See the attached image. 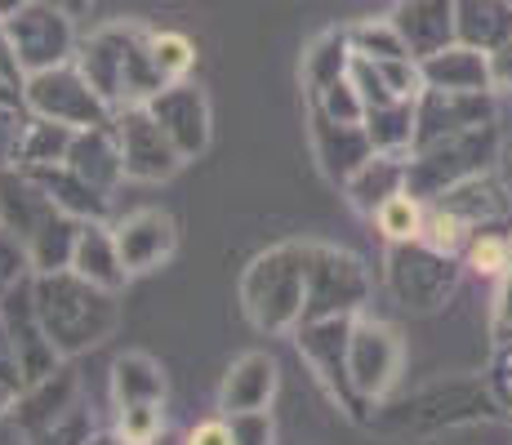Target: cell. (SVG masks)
<instances>
[{
  "label": "cell",
  "mask_w": 512,
  "mask_h": 445,
  "mask_svg": "<svg viewBox=\"0 0 512 445\" xmlns=\"http://www.w3.org/2000/svg\"><path fill=\"white\" fill-rule=\"evenodd\" d=\"M23 63H18V54H14V41H9V27H5V18H0V81H9L14 89H23Z\"/></svg>",
  "instance_id": "bcb514c9"
},
{
  "label": "cell",
  "mask_w": 512,
  "mask_h": 445,
  "mask_svg": "<svg viewBox=\"0 0 512 445\" xmlns=\"http://www.w3.org/2000/svg\"><path fill=\"white\" fill-rule=\"evenodd\" d=\"M107 392H112V410H121V405H165L170 401L165 365L152 352H121L107 370Z\"/></svg>",
  "instance_id": "484cf974"
},
{
  "label": "cell",
  "mask_w": 512,
  "mask_h": 445,
  "mask_svg": "<svg viewBox=\"0 0 512 445\" xmlns=\"http://www.w3.org/2000/svg\"><path fill=\"white\" fill-rule=\"evenodd\" d=\"M508 134H504V116L499 121H481L468 130L441 134L432 143H419L410 152V174H406V192L419 201H437L446 196L455 183L477 174H490L499 165V156L508 152Z\"/></svg>",
  "instance_id": "5b68a950"
},
{
  "label": "cell",
  "mask_w": 512,
  "mask_h": 445,
  "mask_svg": "<svg viewBox=\"0 0 512 445\" xmlns=\"http://www.w3.org/2000/svg\"><path fill=\"white\" fill-rule=\"evenodd\" d=\"M36 308H41V321L63 361L103 348L107 339H116L125 321L121 290H103L72 267L36 272Z\"/></svg>",
  "instance_id": "7a4b0ae2"
},
{
  "label": "cell",
  "mask_w": 512,
  "mask_h": 445,
  "mask_svg": "<svg viewBox=\"0 0 512 445\" xmlns=\"http://www.w3.org/2000/svg\"><path fill=\"white\" fill-rule=\"evenodd\" d=\"M112 232H116V250H121L130 281L161 272L179 254V223H174L170 210H156V205H143V210L112 219Z\"/></svg>",
  "instance_id": "e0dca14e"
},
{
  "label": "cell",
  "mask_w": 512,
  "mask_h": 445,
  "mask_svg": "<svg viewBox=\"0 0 512 445\" xmlns=\"http://www.w3.org/2000/svg\"><path fill=\"white\" fill-rule=\"evenodd\" d=\"M303 103L321 107V112L334 116V121H348V125L366 121V103H361V89L352 85V76H339L334 85H326L321 94H312V98H303Z\"/></svg>",
  "instance_id": "f35d334b"
},
{
  "label": "cell",
  "mask_w": 512,
  "mask_h": 445,
  "mask_svg": "<svg viewBox=\"0 0 512 445\" xmlns=\"http://www.w3.org/2000/svg\"><path fill=\"white\" fill-rule=\"evenodd\" d=\"M481 423H508L486 374H437L401 397L392 392L388 401H379L366 428L383 437H446V432L481 428Z\"/></svg>",
  "instance_id": "6da1fadb"
},
{
  "label": "cell",
  "mask_w": 512,
  "mask_h": 445,
  "mask_svg": "<svg viewBox=\"0 0 512 445\" xmlns=\"http://www.w3.org/2000/svg\"><path fill=\"white\" fill-rule=\"evenodd\" d=\"M112 432L125 445H161L165 405H121V410H112Z\"/></svg>",
  "instance_id": "74e56055"
},
{
  "label": "cell",
  "mask_w": 512,
  "mask_h": 445,
  "mask_svg": "<svg viewBox=\"0 0 512 445\" xmlns=\"http://www.w3.org/2000/svg\"><path fill=\"white\" fill-rule=\"evenodd\" d=\"M348 45H352V54L357 58H401V54H410L406 41L397 36V27L388 23V14L352 23L348 27Z\"/></svg>",
  "instance_id": "8d00e7d4"
},
{
  "label": "cell",
  "mask_w": 512,
  "mask_h": 445,
  "mask_svg": "<svg viewBox=\"0 0 512 445\" xmlns=\"http://www.w3.org/2000/svg\"><path fill=\"white\" fill-rule=\"evenodd\" d=\"M72 272H81L85 281L103 285V290H125L130 285V272L121 263V250H116V232L112 219H90L81 223V236L72 245Z\"/></svg>",
  "instance_id": "d4e9b609"
},
{
  "label": "cell",
  "mask_w": 512,
  "mask_h": 445,
  "mask_svg": "<svg viewBox=\"0 0 512 445\" xmlns=\"http://www.w3.org/2000/svg\"><path fill=\"white\" fill-rule=\"evenodd\" d=\"M23 276H32V259H27V250L18 245V236H9L5 227H0V294L14 290Z\"/></svg>",
  "instance_id": "7bdbcfd3"
},
{
  "label": "cell",
  "mask_w": 512,
  "mask_h": 445,
  "mask_svg": "<svg viewBox=\"0 0 512 445\" xmlns=\"http://www.w3.org/2000/svg\"><path fill=\"white\" fill-rule=\"evenodd\" d=\"M348 67H352L348 27H326V32H317L308 45H303V58H299V85H303V98L321 94V89L334 85L339 76H348Z\"/></svg>",
  "instance_id": "f1b7e54d"
},
{
  "label": "cell",
  "mask_w": 512,
  "mask_h": 445,
  "mask_svg": "<svg viewBox=\"0 0 512 445\" xmlns=\"http://www.w3.org/2000/svg\"><path fill=\"white\" fill-rule=\"evenodd\" d=\"M464 259L432 250L428 241H397L383 250V285L388 299L410 316H437L455 303L464 285Z\"/></svg>",
  "instance_id": "8992f818"
},
{
  "label": "cell",
  "mask_w": 512,
  "mask_h": 445,
  "mask_svg": "<svg viewBox=\"0 0 512 445\" xmlns=\"http://www.w3.org/2000/svg\"><path fill=\"white\" fill-rule=\"evenodd\" d=\"M388 23L406 41L410 58H428L455 45V0H397L388 9Z\"/></svg>",
  "instance_id": "44dd1931"
},
{
  "label": "cell",
  "mask_w": 512,
  "mask_h": 445,
  "mask_svg": "<svg viewBox=\"0 0 512 445\" xmlns=\"http://www.w3.org/2000/svg\"><path fill=\"white\" fill-rule=\"evenodd\" d=\"M23 5H27V0H0V18H9L14 9H23Z\"/></svg>",
  "instance_id": "f5cc1de1"
},
{
  "label": "cell",
  "mask_w": 512,
  "mask_h": 445,
  "mask_svg": "<svg viewBox=\"0 0 512 445\" xmlns=\"http://www.w3.org/2000/svg\"><path fill=\"white\" fill-rule=\"evenodd\" d=\"M490 67H495V89L499 94H512V41L490 54Z\"/></svg>",
  "instance_id": "7dc6e473"
},
{
  "label": "cell",
  "mask_w": 512,
  "mask_h": 445,
  "mask_svg": "<svg viewBox=\"0 0 512 445\" xmlns=\"http://www.w3.org/2000/svg\"><path fill=\"white\" fill-rule=\"evenodd\" d=\"M147 112L161 121V130L174 138V147L187 156V161H201L214 143V107L210 94L187 76V81L165 85L156 98H147Z\"/></svg>",
  "instance_id": "2e32d148"
},
{
  "label": "cell",
  "mask_w": 512,
  "mask_h": 445,
  "mask_svg": "<svg viewBox=\"0 0 512 445\" xmlns=\"http://www.w3.org/2000/svg\"><path fill=\"white\" fill-rule=\"evenodd\" d=\"M147 49H152V63H156V72L165 76V85L192 76L196 45L187 32H179V27H152V32H147Z\"/></svg>",
  "instance_id": "d6a6232c"
},
{
  "label": "cell",
  "mask_w": 512,
  "mask_h": 445,
  "mask_svg": "<svg viewBox=\"0 0 512 445\" xmlns=\"http://www.w3.org/2000/svg\"><path fill=\"white\" fill-rule=\"evenodd\" d=\"M419 67H423V89H455V94H486V89H495L490 54H481V49H472L464 41L419 58Z\"/></svg>",
  "instance_id": "7402d4cb"
},
{
  "label": "cell",
  "mask_w": 512,
  "mask_h": 445,
  "mask_svg": "<svg viewBox=\"0 0 512 445\" xmlns=\"http://www.w3.org/2000/svg\"><path fill=\"white\" fill-rule=\"evenodd\" d=\"M67 170L81 174L90 187H98L103 196H116V187L125 183V161H121V143H116L112 125H94V130H76L72 147H67Z\"/></svg>",
  "instance_id": "603a6c76"
},
{
  "label": "cell",
  "mask_w": 512,
  "mask_h": 445,
  "mask_svg": "<svg viewBox=\"0 0 512 445\" xmlns=\"http://www.w3.org/2000/svg\"><path fill=\"white\" fill-rule=\"evenodd\" d=\"M183 445H236V441H232L228 414H210V419L192 423V428L183 432Z\"/></svg>",
  "instance_id": "f6af8a7d"
},
{
  "label": "cell",
  "mask_w": 512,
  "mask_h": 445,
  "mask_svg": "<svg viewBox=\"0 0 512 445\" xmlns=\"http://www.w3.org/2000/svg\"><path fill=\"white\" fill-rule=\"evenodd\" d=\"M415 103L419 98H392V103L366 107V134L374 143V152H415Z\"/></svg>",
  "instance_id": "1f68e13d"
},
{
  "label": "cell",
  "mask_w": 512,
  "mask_h": 445,
  "mask_svg": "<svg viewBox=\"0 0 512 445\" xmlns=\"http://www.w3.org/2000/svg\"><path fill=\"white\" fill-rule=\"evenodd\" d=\"M72 138H76L72 125H58V121H45V116L27 112L23 134H18V147H14V165L18 170H45V165L67 161Z\"/></svg>",
  "instance_id": "4dcf8cb0"
},
{
  "label": "cell",
  "mask_w": 512,
  "mask_h": 445,
  "mask_svg": "<svg viewBox=\"0 0 512 445\" xmlns=\"http://www.w3.org/2000/svg\"><path fill=\"white\" fill-rule=\"evenodd\" d=\"M455 41L495 54L512 41V0H455Z\"/></svg>",
  "instance_id": "83f0119b"
},
{
  "label": "cell",
  "mask_w": 512,
  "mask_h": 445,
  "mask_svg": "<svg viewBox=\"0 0 512 445\" xmlns=\"http://www.w3.org/2000/svg\"><path fill=\"white\" fill-rule=\"evenodd\" d=\"M423 210H428V201H419V196H410V192H397L392 201H383L379 210L370 214V223H374V232L383 236V245L419 241V232H423Z\"/></svg>",
  "instance_id": "836d02e7"
},
{
  "label": "cell",
  "mask_w": 512,
  "mask_h": 445,
  "mask_svg": "<svg viewBox=\"0 0 512 445\" xmlns=\"http://www.w3.org/2000/svg\"><path fill=\"white\" fill-rule=\"evenodd\" d=\"M348 370H352V388H357L366 410L388 401L401 388V374H406V339H401L397 325L379 321L370 312L352 316Z\"/></svg>",
  "instance_id": "8fae6325"
},
{
  "label": "cell",
  "mask_w": 512,
  "mask_h": 445,
  "mask_svg": "<svg viewBox=\"0 0 512 445\" xmlns=\"http://www.w3.org/2000/svg\"><path fill=\"white\" fill-rule=\"evenodd\" d=\"M41 5H54V9H63L67 18H85L94 9V0H41Z\"/></svg>",
  "instance_id": "681fc988"
},
{
  "label": "cell",
  "mask_w": 512,
  "mask_h": 445,
  "mask_svg": "<svg viewBox=\"0 0 512 445\" xmlns=\"http://www.w3.org/2000/svg\"><path fill=\"white\" fill-rule=\"evenodd\" d=\"M36 174V183L45 187L49 196H54L58 210H67L72 219L90 223V219H112V196H103L98 187H90L81 174H72L63 161L58 165H45V170H27Z\"/></svg>",
  "instance_id": "f546056e"
},
{
  "label": "cell",
  "mask_w": 512,
  "mask_h": 445,
  "mask_svg": "<svg viewBox=\"0 0 512 445\" xmlns=\"http://www.w3.org/2000/svg\"><path fill=\"white\" fill-rule=\"evenodd\" d=\"M303 121H308V143H312V161L326 183L343 187L361 165L374 156V143L366 134V125H348V121H334L321 107L303 103Z\"/></svg>",
  "instance_id": "ac0fdd59"
},
{
  "label": "cell",
  "mask_w": 512,
  "mask_h": 445,
  "mask_svg": "<svg viewBox=\"0 0 512 445\" xmlns=\"http://www.w3.org/2000/svg\"><path fill=\"white\" fill-rule=\"evenodd\" d=\"M228 423H232V441L236 445H277V423H272V410L228 414Z\"/></svg>",
  "instance_id": "ab89813d"
},
{
  "label": "cell",
  "mask_w": 512,
  "mask_h": 445,
  "mask_svg": "<svg viewBox=\"0 0 512 445\" xmlns=\"http://www.w3.org/2000/svg\"><path fill=\"white\" fill-rule=\"evenodd\" d=\"M23 107L45 121L72 125V130H94V125H112V103L85 81V72L76 63H58L45 72L23 76Z\"/></svg>",
  "instance_id": "30bf717a"
},
{
  "label": "cell",
  "mask_w": 512,
  "mask_h": 445,
  "mask_svg": "<svg viewBox=\"0 0 512 445\" xmlns=\"http://www.w3.org/2000/svg\"><path fill=\"white\" fill-rule=\"evenodd\" d=\"M0 321H5V334H9V348H14L23 388H36V383H45L49 374H58L67 365L63 356H58L54 339H49L41 308H36V272L23 276L14 290L0 294Z\"/></svg>",
  "instance_id": "7c38bea8"
},
{
  "label": "cell",
  "mask_w": 512,
  "mask_h": 445,
  "mask_svg": "<svg viewBox=\"0 0 512 445\" xmlns=\"http://www.w3.org/2000/svg\"><path fill=\"white\" fill-rule=\"evenodd\" d=\"M241 316L268 339L294 334L308 308V241H277L241 267L236 281Z\"/></svg>",
  "instance_id": "3957f363"
},
{
  "label": "cell",
  "mask_w": 512,
  "mask_h": 445,
  "mask_svg": "<svg viewBox=\"0 0 512 445\" xmlns=\"http://www.w3.org/2000/svg\"><path fill=\"white\" fill-rule=\"evenodd\" d=\"M486 383H490V392H495L499 410H504L512 423V343H495L490 365H486Z\"/></svg>",
  "instance_id": "60d3db41"
},
{
  "label": "cell",
  "mask_w": 512,
  "mask_h": 445,
  "mask_svg": "<svg viewBox=\"0 0 512 445\" xmlns=\"http://www.w3.org/2000/svg\"><path fill=\"white\" fill-rule=\"evenodd\" d=\"M23 121H27L23 103H0V170L14 165V147H18V134H23Z\"/></svg>",
  "instance_id": "ee69618b"
},
{
  "label": "cell",
  "mask_w": 512,
  "mask_h": 445,
  "mask_svg": "<svg viewBox=\"0 0 512 445\" xmlns=\"http://www.w3.org/2000/svg\"><path fill=\"white\" fill-rule=\"evenodd\" d=\"M504 116V94L486 89V94H455V89H423L415 103V147L432 143L441 134L468 130L481 121H499Z\"/></svg>",
  "instance_id": "d6986e66"
},
{
  "label": "cell",
  "mask_w": 512,
  "mask_h": 445,
  "mask_svg": "<svg viewBox=\"0 0 512 445\" xmlns=\"http://www.w3.org/2000/svg\"><path fill=\"white\" fill-rule=\"evenodd\" d=\"M112 130H116V143H121L125 183H170L187 165V156L174 147V138L161 130V121L143 103L116 107Z\"/></svg>",
  "instance_id": "4fadbf2b"
},
{
  "label": "cell",
  "mask_w": 512,
  "mask_h": 445,
  "mask_svg": "<svg viewBox=\"0 0 512 445\" xmlns=\"http://www.w3.org/2000/svg\"><path fill=\"white\" fill-rule=\"evenodd\" d=\"M508 259H512V227H481V232H472V241L464 250V267L472 276L499 281Z\"/></svg>",
  "instance_id": "e575fe53"
},
{
  "label": "cell",
  "mask_w": 512,
  "mask_h": 445,
  "mask_svg": "<svg viewBox=\"0 0 512 445\" xmlns=\"http://www.w3.org/2000/svg\"><path fill=\"white\" fill-rule=\"evenodd\" d=\"M143 32H147V23H139V18H112V23L94 27V32L76 45L72 63L81 67L85 81L112 103V112L125 107V67H130V54Z\"/></svg>",
  "instance_id": "9a60e30c"
},
{
  "label": "cell",
  "mask_w": 512,
  "mask_h": 445,
  "mask_svg": "<svg viewBox=\"0 0 512 445\" xmlns=\"http://www.w3.org/2000/svg\"><path fill=\"white\" fill-rule=\"evenodd\" d=\"M437 201L446 205V210H455L472 232H481V227H512V196L495 170L464 178V183H455L446 196H437Z\"/></svg>",
  "instance_id": "cb8c5ba5"
},
{
  "label": "cell",
  "mask_w": 512,
  "mask_h": 445,
  "mask_svg": "<svg viewBox=\"0 0 512 445\" xmlns=\"http://www.w3.org/2000/svg\"><path fill=\"white\" fill-rule=\"evenodd\" d=\"M406 174H410V156H401V152H374L370 161L339 187V192H343V201H348L352 210L361 214V219H370V214L379 210L383 201H392L397 192H406Z\"/></svg>",
  "instance_id": "4316f807"
},
{
  "label": "cell",
  "mask_w": 512,
  "mask_h": 445,
  "mask_svg": "<svg viewBox=\"0 0 512 445\" xmlns=\"http://www.w3.org/2000/svg\"><path fill=\"white\" fill-rule=\"evenodd\" d=\"M419 241H428L432 250H446V254H459V259H464V250H468V241H472V227L459 219L455 210H446L441 201H428V210H423Z\"/></svg>",
  "instance_id": "d590c367"
},
{
  "label": "cell",
  "mask_w": 512,
  "mask_h": 445,
  "mask_svg": "<svg viewBox=\"0 0 512 445\" xmlns=\"http://www.w3.org/2000/svg\"><path fill=\"white\" fill-rule=\"evenodd\" d=\"M0 383H14V388H23V379H18L14 348H9V334H5V321H0Z\"/></svg>",
  "instance_id": "c3c4849f"
},
{
  "label": "cell",
  "mask_w": 512,
  "mask_h": 445,
  "mask_svg": "<svg viewBox=\"0 0 512 445\" xmlns=\"http://www.w3.org/2000/svg\"><path fill=\"white\" fill-rule=\"evenodd\" d=\"M9 41H14V54L23 63V72H45V67L72 63L76 58V18H67L63 9L41 5V0H27L23 9L5 18Z\"/></svg>",
  "instance_id": "5bb4252c"
},
{
  "label": "cell",
  "mask_w": 512,
  "mask_h": 445,
  "mask_svg": "<svg viewBox=\"0 0 512 445\" xmlns=\"http://www.w3.org/2000/svg\"><path fill=\"white\" fill-rule=\"evenodd\" d=\"M290 339H294V352H299V361L308 365V374L317 379V388L326 392V401L348 423H361V428H366L370 410L361 405L357 388H352V370H348L352 316H321V321H299Z\"/></svg>",
  "instance_id": "ba28073f"
},
{
  "label": "cell",
  "mask_w": 512,
  "mask_h": 445,
  "mask_svg": "<svg viewBox=\"0 0 512 445\" xmlns=\"http://www.w3.org/2000/svg\"><path fill=\"white\" fill-rule=\"evenodd\" d=\"M14 419L23 445H90V437L98 432L85 383L72 365H63L36 388H23Z\"/></svg>",
  "instance_id": "52a82bcc"
},
{
  "label": "cell",
  "mask_w": 512,
  "mask_h": 445,
  "mask_svg": "<svg viewBox=\"0 0 512 445\" xmlns=\"http://www.w3.org/2000/svg\"><path fill=\"white\" fill-rule=\"evenodd\" d=\"M0 103H23V94H18L9 81H0Z\"/></svg>",
  "instance_id": "816d5d0a"
},
{
  "label": "cell",
  "mask_w": 512,
  "mask_h": 445,
  "mask_svg": "<svg viewBox=\"0 0 512 445\" xmlns=\"http://www.w3.org/2000/svg\"><path fill=\"white\" fill-rule=\"evenodd\" d=\"M374 299L370 267L361 254L330 241H308V308L303 321L321 316H361Z\"/></svg>",
  "instance_id": "9c48e42d"
},
{
  "label": "cell",
  "mask_w": 512,
  "mask_h": 445,
  "mask_svg": "<svg viewBox=\"0 0 512 445\" xmlns=\"http://www.w3.org/2000/svg\"><path fill=\"white\" fill-rule=\"evenodd\" d=\"M18 397H23V388H14V383H0V419H5V414H14Z\"/></svg>",
  "instance_id": "f907efd6"
},
{
  "label": "cell",
  "mask_w": 512,
  "mask_h": 445,
  "mask_svg": "<svg viewBox=\"0 0 512 445\" xmlns=\"http://www.w3.org/2000/svg\"><path fill=\"white\" fill-rule=\"evenodd\" d=\"M281 388V365L272 352H241L236 361L223 370L219 379V414H245V410H272Z\"/></svg>",
  "instance_id": "ffe728a7"
},
{
  "label": "cell",
  "mask_w": 512,
  "mask_h": 445,
  "mask_svg": "<svg viewBox=\"0 0 512 445\" xmlns=\"http://www.w3.org/2000/svg\"><path fill=\"white\" fill-rule=\"evenodd\" d=\"M490 343H512V259L495 285V303H490Z\"/></svg>",
  "instance_id": "b9f144b4"
},
{
  "label": "cell",
  "mask_w": 512,
  "mask_h": 445,
  "mask_svg": "<svg viewBox=\"0 0 512 445\" xmlns=\"http://www.w3.org/2000/svg\"><path fill=\"white\" fill-rule=\"evenodd\" d=\"M0 227L9 236H18V245L32 259V272L67 267L76 236H81V219L58 210L54 196L36 183V174L18 170V165L0 170Z\"/></svg>",
  "instance_id": "277c9868"
}]
</instances>
